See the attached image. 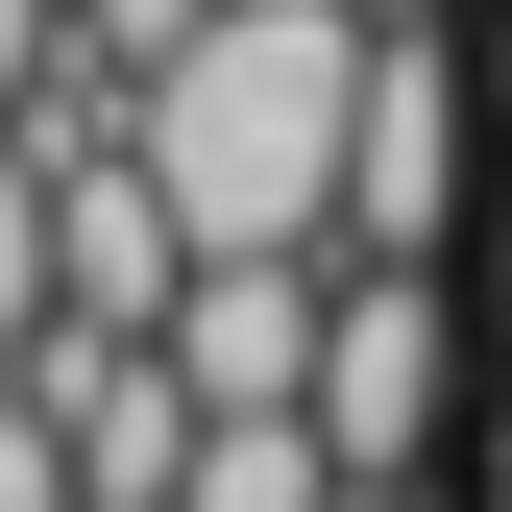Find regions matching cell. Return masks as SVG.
Returning a JSON list of instances; mask_svg holds the SVG:
<instances>
[{"label":"cell","instance_id":"cell-1","mask_svg":"<svg viewBox=\"0 0 512 512\" xmlns=\"http://www.w3.org/2000/svg\"><path fill=\"white\" fill-rule=\"evenodd\" d=\"M366 74H391V25H366V0H244L196 74L147 98V171L196 196V269H342Z\"/></svg>","mask_w":512,"mask_h":512},{"label":"cell","instance_id":"cell-2","mask_svg":"<svg viewBox=\"0 0 512 512\" xmlns=\"http://www.w3.org/2000/svg\"><path fill=\"white\" fill-rule=\"evenodd\" d=\"M512 415V342L464 269H342V366H317V439L366 488H464V439Z\"/></svg>","mask_w":512,"mask_h":512},{"label":"cell","instance_id":"cell-3","mask_svg":"<svg viewBox=\"0 0 512 512\" xmlns=\"http://www.w3.org/2000/svg\"><path fill=\"white\" fill-rule=\"evenodd\" d=\"M488 122L512 98H464V49H391L366 74V196H342V269H488Z\"/></svg>","mask_w":512,"mask_h":512},{"label":"cell","instance_id":"cell-4","mask_svg":"<svg viewBox=\"0 0 512 512\" xmlns=\"http://www.w3.org/2000/svg\"><path fill=\"white\" fill-rule=\"evenodd\" d=\"M25 391H49V439H74V488L98 512H196V391H171V342H98V317H49V366H25Z\"/></svg>","mask_w":512,"mask_h":512},{"label":"cell","instance_id":"cell-5","mask_svg":"<svg viewBox=\"0 0 512 512\" xmlns=\"http://www.w3.org/2000/svg\"><path fill=\"white\" fill-rule=\"evenodd\" d=\"M317 366H342V269H196V317H171L196 415H317Z\"/></svg>","mask_w":512,"mask_h":512},{"label":"cell","instance_id":"cell-6","mask_svg":"<svg viewBox=\"0 0 512 512\" xmlns=\"http://www.w3.org/2000/svg\"><path fill=\"white\" fill-rule=\"evenodd\" d=\"M366 464H342V439H317V415H220L196 439V512H342Z\"/></svg>","mask_w":512,"mask_h":512},{"label":"cell","instance_id":"cell-7","mask_svg":"<svg viewBox=\"0 0 512 512\" xmlns=\"http://www.w3.org/2000/svg\"><path fill=\"white\" fill-rule=\"evenodd\" d=\"M49 317H74V244H49V171L0 147V366H49Z\"/></svg>","mask_w":512,"mask_h":512},{"label":"cell","instance_id":"cell-8","mask_svg":"<svg viewBox=\"0 0 512 512\" xmlns=\"http://www.w3.org/2000/svg\"><path fill=\"white\" fill-rule=\"evenodd\" d=\"M0 512H98V488H74V439H49V391H25V366H0Z\"/></svg>","mask_w":512,"mask_h":512},{"label":"cell","instance_id":"cell-9","mask_svg":"<svg viewBox=\"0 0 512 512\" xmlns=\"http://www.w3.org/2000/svg\"><path fill=\"white\" fill-rule=\"evenodd\" d=\"M49 74H74V0H0V122H25Z\"/></svg>","mask_w":512,"mask_h":512}]
</instances>
